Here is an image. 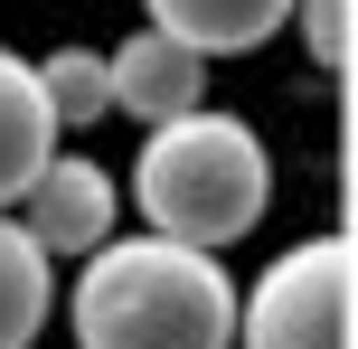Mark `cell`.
<instances>
[{
	"label": "cell",
	"instance_id": "obj_1",
	"mask_svg": "<svg viewBox=\"0 0 358 349\" xmlns=\"http://www.w3.org/2000/svg\"><path fill=\"white\" fill-rule=\"evenodd\" d=\"M76 349H236L227 255H189L170 236H104L66 293Z\"/></svg>",
	"mask_w": 358,
	"mask_h": 349
},
{
	"label": "cell",
	"instance_id": "obj_2",
	"mask_svg": "<svg viewBox=\"0 0 358 349\" xmlns=\"http://www.w3.org/2000/svg\"><path fill=\"white\" fill-rule=\"evenodd\" d=\"M132 208H142V236H170L189 255H227L264 227L273 208V151L245 113H179V123L142 132L132 151Z\"/></svg>",
	"mask_w": 358,
	"mask_h": 349
},
{
	"label": "cell",
	"instance_id": "obj_3",
	"mask_svg": "<svg viewBox=\"0 0 358 349\" xmlns=\"http://www.w3.org/2000/svg\"><path fill=\"white\" fill-rule=\"evenodd\" d=\"M236 349H358V245L302 236L236 293Z\"/></svg>",
	"mask_w": 358,
	"mask_h": 349
},
{
	"label": "cell",
	"instance_id": "obj_4",
	"mask_svg": "<svg viewBox=\"0 0 358 349\" xmlns=\"http://www.w3.org/2000/svg\"><path fill=\"white\" fill-rule=\"evenodd\" d=\"M10 218L29 227V245H38L48 264H57V255L85 264L104 236H123V227H113V218H123V180H113L104 161H85V151H48V170L29 180V199H19Z\"/></svg>",
	"mask_w": 358,
	"mask_h": 349
},
{
	"label": "cell",
	"instance_id": "obj_5",
	"mask_svg": "<svg viewBox=\"0 0 358 349\" xmlns=\"http://www.w3.org/2000/svg\"><path fill=\"white\" fill-rule=\"evenodd\" d=\"M104 94H113V113H132L142 132H161V123L208 104V57H189L161 29H132L123 48H104Z\"/></svg>",
	"mask_w": 358,
	"mask_h": 349
},
{
	"label": "cell",
	"instance_id": "obj_6",
	"mask_svg": "<svg viewBox=\"0 0 358 349\" xmlns=\"http://www.w3.org/2000/svg\"><path fill=\"white\" fill-rule=\"evenodd\" d=\"M142 29L179 38L189 57H255L292 29V0H142Z\"/></svg>",
	"mask_w": 358,
	"mask_h": 349
},
{
	"label": "cell",
	"instance_id": "obj_7",
	"mask_svg": "<svg viewBox=\"0 0 358 349\" xmlns=\"http://www.w3.org/2000/svg\"><path fill=\"white\" fill-rule=\"evenodd\" d=\"M48 151H66V142H57L48 104H38V76H29L19 48H0V218L29 199V180L48 170Z\"/></svg>",
	"mask_w": 358,
	"mask_h": 349
},
{
	"label": "cell",
	"instance_id": "obj_8",
	"mask_svg": "<svg viewBox=\"0 0 358 349\" xmlns=\"http://www.w3.org/2000/svg\"><path fill=\"white\" fill-rule=\"evenodd\" d=\"M48 321H57V264L29 245L19 218H0V349H38Z\"/></svg>",
	"mask_w": 358,
	"mask_h": 349
},
{
	"label": "cell",
	"instance_id": "obj_9",
	"mask_svg": "<svg viewBox=\"0 0 358 349\" xmlns=\"http://www.w3.org/2000/svg\"><path fill=\"white\" fill-rule=\"evenodd\" d=\"M29 76H38V104H48L57 142L113 113V94H104V48H48V57H38Z\"/></svg>",
	"mask_w": 358,
	"mask_h": 349
},
{
	"label": "cell",
	"instance_id": "obj_10",
	"mask_svg": "<svg viewBox=\"0 0 358 349\" xmlns=\"http://www.w3.org/2000/svg\"><path fill=\"white\" fill-rule=\"evenodd\" d=\"M349 19H358V0H292L302 57H311L321 76H349Z\"/></svg>",
	"mask_w": 358,
	"mask_h": 349
}]
</instances>
